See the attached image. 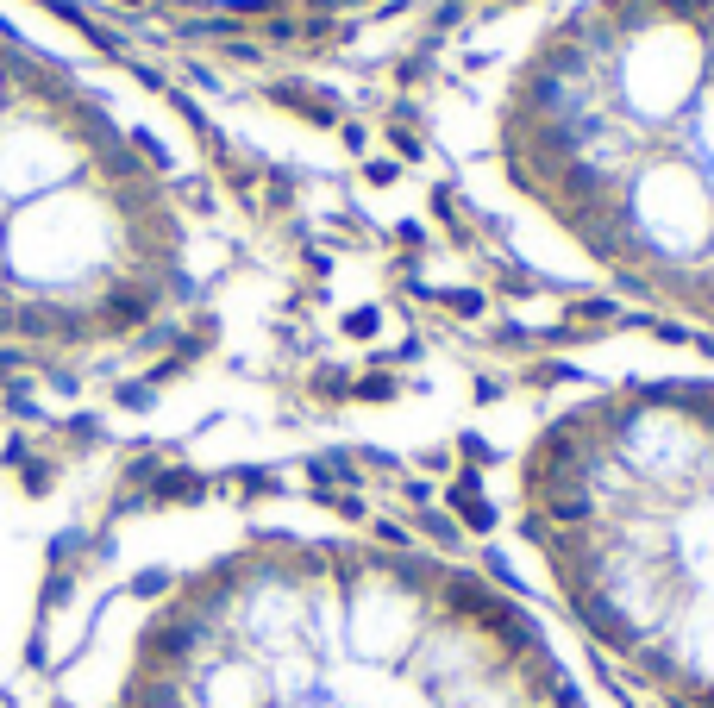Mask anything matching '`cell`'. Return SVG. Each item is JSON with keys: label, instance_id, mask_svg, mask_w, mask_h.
<instances>
[{"label": "cell", "instance_id": "cell-1", "mask_svg": "<svg viewBox=\"0 0 714 708\" xmlns=\"http://www.w3.org/2000/svg\"><path fill=\"white\" fill-rule=\"evenodd\" d=\"M101 702L69 708H608L508 577L351 502L245 483L195 558L126 571Z\"/></svg>", "mask_w": 714, "mask_h": 708}, {"label": "cell", "instance_id": "cell-2", "mask_svg": "<svg viewBox=\"0 0 714 708\" xmlns=\"http://www.w3.org/2000/svg\"><path fill=\"white\" fill-rule=\"evenodd\" d=\"M451 126L527 270L714 339V0H539L476 51Z\"/></svg>", "mask_w": 714, "mask_h": 708}, {"label": "cell", "instance_id": "cell-3", "mask_svg": "<svg viewBox=\"0 0 714 708\" xmlns=\"http://www.w3.org/2000/svg\"><path fill=\"white\" fill-rule=\"evenodd\" d=\"M476 495L508 583L589 671L714 708V358H570L495 408Z\"/></svg>", "mask_w": 714, "mask_h": 708}, {"label": "cell", "instance_id": "cell-4", "mask_svg": "<svg viewBox=\"0 0 714 708\" xmlns=\"http://www.w3.org/2000/svg\"><path fill=\"white\" fill-rule=\"evenodd\" d=\"M126 145H132L138 157H145V163H151L157 176H163V170H176V163H170V151H163V138H157V132H145V126H132V132H126Z\"/></svg>", "mask_w": 714, "mask_h": 708}]
</instances>
